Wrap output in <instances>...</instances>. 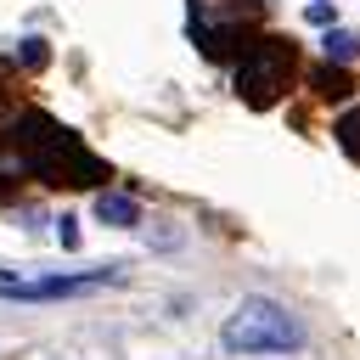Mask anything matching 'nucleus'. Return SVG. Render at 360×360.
<instances>
[{
    "label": "nucleus",
    "mask_w": 360,
    "mask_h": 360,
    "mask_svg": "<svg viewBox=\"0 0 360 360\" xmlns=\"http://www.w3.org/2000/svg\"><path fill=\"white\" fill-rule=\"evenodd\" d=\"M0 180H45V186H101L107 163L79 146L73 129H62L45 112H22L0 135Z\"/></svg>",
    "instance_id": "nucleus-1"
},
{
    "label": "nucleus",
    "mask_w": 360,
    "mask_h": 360,
    "mask_svg": "<svg viewBox=\"0 0 360 360\" xmlns=\"http://www.w3.org/2000/svg\"><path fill=\"white\" fill-rule=\"evenodd\" d=\"M219 343L231 354H292V349L309 343V332H304V321L287 304H276V298H242L225 315Z\"/></svg>",
    "instance_id": "nucleus-2"
},
{
    "label": "nucleus",
    "mask_w": 360,
    "mask_h": 360,
    "mask_svg": "<svg viewBox=\"0 0 360 360\" xmlns=\"http://www.w3.org/2000/svg\"><path fill=\"white\" fill-rule=\"evenodd\" d=\"M287 79H292V45L287 39H253L248 51H242V62H236V96L248 101V107H270L281 90H287Z\"/></svg>",
    "instance_id": "nucleus-3"
},
{
    "label": "nucleus",
    "mask_w": 360,
    "mask_h": 360,
    "mask_svg": "<svg viewBox=\"0 0 360 360\" xmlns=\"http://www.w3.org/2000/svg\"><path fill=\"white\" fill-rule=\"evenodd\" d=\"M253 28V6L242 0H191V39L219 62L231 45H242V34Z\"/></svg>",
    "instance_id": "nucleus-4"
},
{
    "label": "nucleus",
    "mask_w": 360,
    "mask_h": 360,
    "mask_svg": "<svg viewBox=\"0 0 360 360\" xmlns=\"http://www.w3.org/2000/svg\"><path fill=\"white\" fill-rule=\"evenodd\" d=\"M124 264H101V270H79V276H34V281H11L0 276V298H22V304H45V298H84L101 287H118Z\"/></svg>",
    "instance_id": "nucleus-5"
},
{
    "label": "nucleus",
    "mask_w": 360,
    "mask_h": 360,
    "mask_svg": "<svg viewBox=\"0 0 360 360\" xmlns=\"http://www.w3.org/2000/svg\"><path fill=\"white\" fill-rule=\"evenodd\" d=\"M96 219L101 225H118V231L124 225H141V202L135 197H118V191H101L96 197Z\"/></svg>",
    "instance_id": "nucleus-6"
},
{
    "label": "nucleus",
    "mask_w": 360,
    "mask_h": 360,
    "mask_svg": "<svg viewBox=\"0 0 360 360\" xmlns=\"http://www.w3.org/2000/svg\"><path fill=\"white\" fill-rule=\"evenodd\" d=\"M321 51H326V62H354V56H360V34H349V28H326Z\"/></svg>",
    "instance_id": "nucleus-7"
},
{
    "label": "nucleus",
    "mask_w": 360,
    "mask_h": 360,
    "mask_svg": "<svg viewBox=\"0 0 360 360\" xmlns=\"http://www.w3.org/2000/svg\"><path fill=\"white\" fill-rule=\"evenodd\" d=\"M332 135H338V146H343V152L360 163V107H349V112L332 124Z\"/></svg>",
    "instance_id": "nucleus-8"
},
{
    "label": "nucleus",
    "mask_w": 360,
    "mask_h": 360,
    "mask_svg": "<svg viewBox=\"0 0 360 360\" xmlns=\"http://www.w3.org/2000/svg\"><path fill=\"white\" fill-rule=\"evenodd\" d=\"M56 242H62V248H79V219L62 214V219H56Z\"/></svg>",
    "instance_id": "nucleus-9"
},
{
    "label": "nucleus",
    "mask_w": 360,
    "mask_h": 360,
    "mask_svg": "<svg viewBox=\"0 0 360 360\" xmlns=\"http://www.w3.org/2000/svg\"><path fill=\"white\" fill-rule=\"evenodd\" d=\"M22 62L39 68V62H45V39H22Z\"/></svg>",
    "instance_id": "nucleus-10"
},
{
    "label": "nucleus",
    "mask_w": 360,
    "mask_h": 360,
    "mask_svg": "<svg viewBox=\"0 0 360 360\" xmlns=\"http://www.w3.org/2000/svg\"><path fill=\"white\" fill-rule=\"evenodd\" d=\"M11 112V90H6V68H0V118Z\"/></svg>",
    "instance_id": "nucleus-11"
}]
</instances>
